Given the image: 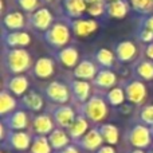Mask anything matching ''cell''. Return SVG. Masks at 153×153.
<instances>
[{
  "label": "cell",
  "mask_w": 153,
  "mask_h": 153,
  "mask_svg": "<svg viewBox=\"0 0 153 153\" xmlns=\"http://www.w3.org/2000/svg\"><path fill=\"white\" fill-rule=\"evenodd\" d=\"M129 153H146L144 149H132V151H129Z\"/></svg>",
  "instance_id": "7bdbcfd3"
},
{
  "label": "cell",
  "mask_w": 153,
  "mask_h": 153,
  "mask_svg": "<svg viewBox=\"0 0 153 153\" xmlns=\"http://www.w3.org/2000/svg\"><path fill=\"white\" fill-rule=\"evenodd\" d=\"M137 121L148 126H153V105H143L137 111Z\"/></svg>",
  "instance_id": "836d02e7"
},
{
  "label": "cell",
  "mask_w": 153,
  "mask_h": 153,
  "mask_svg": "<svg viewBox=\"0 0 153 153\" xmlns=\"http://www.w3.org/2000/svg\"><path fill=\"white\" fill-rule=\"evenodd\" d=\"M140 28L151 30V31L153 32V13L143 16V19L140 20Z\"/></svg>",
  "instance_id": "f35d334b"
},
{
  "label": "cell",
  "mask_w": 153,
  "mask_h": 153,
  "mask_svg": "<svg viewBox=\"0 0 153 153\" xmlns=\"http://www.w3.org/2000/svg\"><path fill=\"white\" fill-rule=\"evenodd\" d=\"M22 108L24 110H30L32 113H39L42 111V109L45 108V100H43V95L40 93L35 91V90H30L26 94L22 97Z\"/></svg>",
  "instance_id": "cb8c5ba5"
},
{
  "label": "cell",
  "mask_w": 153,
  "mask_h": 153,
  "mask_svg": "<svg viewBox=\"0 0 153 153\" xmlns=\"http://www.w3.org/2000/svg\"><path fill=\"white\" fill-rule=\"evenodd\" d=\"M133 76L143 82L153 81V61L148 58H141L132 67Z\"/></svg>",
  "instance_id": "d4e9b609"
},
{
  "label": "cell",
  "mask_w": 153,
  "mask_h": 153,
  "mask_svg": "<svg viewBox=\"0 0 153 153\" xmlns=\"http://www.w3.org/2000/svg\"><path fill=\"white\" fill-rule=\"evenodd\" d=\"M54 15L47 7H40L35 12L28 13V30H34L35 32L45 34L54 24Z\"/></svg>",
  "instance_id": "ba28073f"
},
{
  "label": "cell",
  "mask_w": 153,
  "mask_h": 153,
  "mask_svg": "<svg viewBox=\"0 0 153 153\" xmlns=\"http://www.w3.org/2000/svg\"><path fill=\"white\" fill-rule=\"evenodd\" d=\"M55 153H79V148L75 145V144H70L69 146H66L65 149H62V151H58Z\"/></svg>",
  "instance_id": "60d3db41"
},
{
  "label": "cell",
  "mask_w": 153,
  "mask_h": 153,
  "mask_svg": "<svg viewBox=\"0 0 153 153\" xmlns=\"http://www.w3.org/2000/svg\"><path fill=\"white\" fill-rule=\"evenodd\" d=\"M93 59L98 65L100 69H113L117 62L114 51H111L110 48H106V47L98 48L94 53V55H93Z\"/></svg>",
  "instance_id": "f1b7e54d"
},
{
  "label": "cell",
  "mask_w": 153,
  "mask_h": 153,
  "mask_svg": "<svg viewBox=\"0 0 153 153\" xmlns=\"http://www.w3.org/2000/svg\"><path fill=\"white\" fill-rule=\"evenodd\" d=\"M114 54H116L117 62L120 63H129L136 59L138 54V47L132 40H121L114 46Z\"/></svg>",
  "instance_id": "e0dca14e"
},
{
  "label": "cell",
  "mask_w": 153,
  "mask_h": 153,
  "mask_svg": "<svg viewBox=\"0 0 153 153\" xmlns=\"http://www.w3.org/2000/svg\"><path fill=\"white\" fill-rule=\"evenodd\" d=\"M94 153H116V149H114L113 145L105 144V145H102L100 149H97Z\"/></svg>",
  "instance_id": "ab89813d"
},
{
  "label": "cell",
  "mask_w": 153,
  "mask_h": 153,
  "mask_svg": "<svg viewBox=\"0 0 153 153\" xmlns=\"http://www.w3.org/2000/svg\"><path fill=\"white\" fill-rule=\"evenodd\" d=\"M106 5H108V1H106V0L94 3V4H90V5H87V13L94 19L101 18V16L106 15Z\"/></svg>",
  "instance_id": "8d00e7d4"
},
{
  "label": "cell",
  "mask_w": 153,
  "mask_h": 153,
  "mask_svg": "<svg viewBox=\"0 0 153 153\" xmlns=\"http://www.w3.org/2000/svg\"><path fill=\"white\" fill-rule=\"evenodd\" d=\"M3 47L7 48H24L31 43V34L27 30L22 31H5L1 32Z\"/></svg>",
  "instance_id": "7c38bea8"
},
{
  "label": "cell",
  "mask_w": 153,
  "mask_h": 153,
  "mask_svg": "<svg viewBox=\"0 0 153 153\" xmlns=\"http://www.w3.org/2000/svg\"><path fill=\"white\" fill-rule=\"evenodd\" d=\"M89 130H90V121L85 116H82V114L78 113L75 121L73 122L71 126L67 129V132H69L71 140L75 143V141H78L79 138L83 137Z\"/></svg>",
  "instance_id": "83f0119b"
},
{
  "label": "cell",
  "mask_w": 153,
  "mask_h": 153,
  "mask_svg": "<svg viewBox=\"0 0 153 153\" xmlns=\"http://www.w3.org/2000/svg\"><path fill=\"white\" fill-rule=\"evenodd\" d=\"M15 5L26 13H32L40 7H43L42 0H13Z\"/></svg>",
  "instance_id": "e575fe53"
},
{
  "label": "cell",
  "mask_w": 153,
  "mask_h": 153,
  "mask_svg": "<svg viewBox=\"0 0 153 153\" xmlns=\"http://www.w3.org/2000/svg\"><path fill=\"white\" fill-rule=\"evenodd\" d=\"M105 98L110 106H122L124 102L126 101V94H125L124 86H114L113 89L108 90L105 93Z\"/></svg>",
  "instance_id": "d6a6232c"
},
{
  "label": "cell",
  "mask_w": 153,
  "mask_h": 153,
  "mask_svg": "<svg viewBox=\"0 0 153 153\" xmlns=\"http://www.w3.org/2000/svg\"><path fill=\"white\" fill-rule=\"evenodd\" d=\"M53 146L47 136L32 134V143L30 146V153H53Z\"/></svg>",
  "instance_id": "1f68e13d"
},
{
  "label": "cell",
  "mask_w": 153,
  "mask_h": 153,
  "mask_svg": "<svg viewBox=\"0 0 153 153\" xmlns=\"http://www.w3.org/2000/svg\"><path fill=\"white\" fill-rule=\"evenodd\" d=\"M71 27L69 24L67 18H62L59 20H55L54 24L43 34L45 42L54 50H61V48L69 46L71 39Z\"/></svg>",
  "instance_id": "3957f363"
},
{
  "label": "cell",
  "mask_w": 153,
  "mask_h": 153,
  "mask_svg": "<svg viewBox=\"0 0 153 153\" xmlns=\"http://www.w3.org/2000/svg\"><path fill=\"white\" fill-rule=\"evenodd\" d=\"M67 83H69L70 91H71L73 101L78 103V106L85 103L86 101H89L90 97L93 95V83H90L89 81L73 78Z\"/></svg>",
  "instance_id": "8fae6325"
},
{
  "label": "cell",
  "mask_w": 153,
  "mask_h": 153,
  "mask_svg": "<svg viewBox=\"0 0 153 153\" xmlns=\"http://www.w3.org/2000/svg\"><path fill=\"white\" fill-rule=\"evenodd\" d=\"M69 24L71 27V31L75 36L78 38H86L94 34L98 30L100 24L94 18H76V19H67Z\"/></svg>",
  "instance_id": "4fadbf2b"
},
{
  "label": "cell",
  "mask_w": 153,
  "mask_h": 153,
  "mask_svg": "<svg viewBox=\"0 0 153 153\" xmlns=\"http://www.w3.org/2000/svg\"><path fill=\"white\" fill-rule=\"evenodd\" d=\"M145 58L153 61V43H149L145 47Z\"/></svg>",
  "instance_id": "b9f144b4"
},
{
  "label": "cell",
  "mask_w": 153,
  "mask_h": 153,
  "mask_svg": "<svg viewBox=\"0 0 153 153\" xmlns=\"http://www.w3.org/2000/svg\"><path fill=\"white\" fill-rule=\"evenodd\" d=\"M55 128L56 125L48 111L35 114L31 120V125H30L31 133L38 136H48Z\"/></svg>",
  "instance_id": "5bb4252c"
},
{
  "label": "cell",
  "mask_w": 153,
  "mask_h": 153,
  "mask_svg": "<svg viewBox=\"0 0 153 153\" xmlns=\"http://www.w3.org/2000/svg\"><path fill=\"white\" fill-rule=\"evenodd\" d=\"M1 124L7 128L8 130H26L30 128L31 121L24 109H16L15 111L10 113L8 116L3 117Z\"/></svg>",
  "instance_id": "9a60e30c"
},
{
  "label": "cell",
  "mask_w": 153,
  "mask_h": 153,
  "mask_svg": "<svg viewBox=\"0 0 153 153\" xmlns=\"http://www.w3.org/2000/svg\"><path fill=\"white\" fill-rule=\"evenodd\" d=\"M55 0H42L43 4H51V3H54Z\"/></svg>",
  "instance_id": "f6af8a7d"
},
{
  "label": "cell",
  "mask_w": 153,
  "mask_h": 153,
  "mask_svg": "<svg viewBox=\"0 0 153 153\" xmlns=\"http://www.w3.org/2000/svg\"><path fill=\"white\" fill-rule=\"evenodd\" d=\"M1 143L3 149L18 152L30 151V146L32 143V133L27 132V130H8L7 136Z\"/></svg>",
  "instance_id": "8992f818"
},
{
  "label": "cell",
  "mask_w": 153,
  "mask_h": 153,
  "mask_svg": "<svg viewBox=\"0 0 153 153\" xmlns=\"http://www.w3.org/2000/svg\"><path fill=\"white\" fill-rule=\"evenodd\" d=\"M48 113L53 117L56 128H62L66 130L71 126V124L75 121L76 116H78V110L69 103L67 105H53L51 103Z\"/></svg>",
  "instance_id": "52a82bcc"
},
{
  "label": "cell",
  "mask_w": 153,
  "mask_h": 153,
  "mask_svg": "<svg viewBox=\"0 0 153 153\" xmlns=\"http://www.w3.org/2000/svg\"><path fill=\"white\" fill-rule=\"evenodd\" d=\"M55 61L66 69H75L79 63V51L75 46H66L55 53Z\"/></svg>",
  "instance_id": "44dd1931"
},
{
  "label": "cell",
  "mask_w": 153,
  "mask_h": 153,
  "mask_svg": "<svg viewBox=\"0 0 153 153\" xmlns=\"http://www.w3.org/2000/svg\"><path fill=\"white\" fill-rule=\"evenodd\" d=\"M32 75L38 79H48L55 73V58L40 56L35 61L31 70Z\"/></svg>",
  "instance_id": "d6986e66"
},
{
  "label": "cell",
  "mask_w": 153,
  "mask_h": 153,
  "mask_svg": "<svg viewBox=\"0 0 153 153\" xmlns=\"http://www.w3.org/2000/svg\"><path fill=\"white\" fill-rule=\"evenodd\" d=\"M124 90L126 94V101L132 105L136 106H143L148 95V90L143 81L140 79H129V81L124 82Z\"/></svg>",
  "instance_id": "9c48e42d"
},
{
  "label": "cell",
  "mask_w": 153,
  "mask_h": 153,
  "mask_svg": "<svg viewBox=\"0 0 153 153\" xmlns=\"http://www.w3.org/2000/svg\"><path fill=\"white\" fill-rule=\"evenodd\" d=\"M79 114L85 116L90 122L95 125H101L109 116V103L105 98V94L98 90L90 97L89 101L76 106Z\"/></svg>",
  "instance_id": "7a4b0ae2"
},
{
  "label": "cell",
  "mask_w": 153,
  "mask_h": 153,
  "mask_svg": "<svg viewBox=\"0 0 153 153\" xmlns=\"http://www.w3.org/2000/svg\"><path fill=\"white\" fill-rule=\"evenodd\" d=\"M98 129L101 132V136L103 138V143L109 144V145H116L120 140V130L114 124H109V122H105V124L98 125Z\"/></svg>",
  "instance_id": "4dcf8cb0"
},
{
  "label": "cell",
  "mask_w": 153,
  "mask_h": 153,
  "mask_svg": "<svg viewBox=\"0 0 153 153\" xmlns=\"http://www.w3.org/2000/svg\"><path fill=\"white\" fill-rule=\"evenodd\" d=\"M98 70H100V67L94 62V59L83 58L79 61V63L75 66V69H73V76L76 79H83V81L93 82Z\"/></svg>",
  "instance_id": "ac0fdd59"
},
{
  "label": "cell",
  "mask_w": 153,
  "mask_h": 153,
  "mask_svg": "<svg viewBox=\"0 0 153 153\" xmlns=\"http://www.w3.org/2000/svg\"><path fill=\"white\" fill-rule=\"evenodd\" d=\"M151 129H152V136H153V126H152V128H151Z\"/></svg>",
  "instance_id": "7dc6e473"
},
{
  "label": "cell",
  "mask_w": 153,
  "mask_h": 153,
  "mask_svg": "<svg viewBox=\"0 0 153 153\" xmlns=\"http://www.w3.org/2000/svg\"><path fill=\"white\" fill-rule=\"evenodd\" d=\"M35 62L26 48L3 47V67L10 75H19L32 70Z\"/></svg>",
  "instance_id": "6da1fadb"
},
{
  "label": "cell",
  "mask_w": 153,
  "mask_h": 153,
  "mask_svg": "<svg viewBox=\"0 0 153 153\" xmlns=\"http://www.w3.org/2000/svg\"><path fill=\"white\" fill-rule=\"evenodd\" d=\"M1 153H10V152H5V151H3V152H1Z\"/></svg>",
  "instance_id": "bcb514c9"
},
{
  "label": "cell",
  "mask_w": 153,
  "mask_h": 153,
  "mask_svg": "<svg viewBox=\"0 0 153 153\" xmlns=\"http://www.w3.org/2000/svg\"><path fill=\"white\" fill-rule=\"evenodd\" d=\"M103 138L101 136V132L98 129V126L90 128V130L83 136L82 138H79L78 141H75V145L79 149L86 152H95L97 149H100L103 145Z\"/></svg>",
  "instance_id": "2e32d148"
},
{
  "label": "cell",
  "mask_w": 153,
  "mask_h": 153,
  "mask_svg": "<svg viewBox=\"0 0 153 153\" xmlns=\"http://www.w3.org/2000/svg\"><path fill=\"white\" fill-rule=\"evenodd\" d=\"M130 10L129 0H110L106 5V15L114 19H124Z\"/></svg>",
  "instance_id": "4316f807"
},
{
  "label": "cell",
  "mask_w": 153,
  "mask_h": 153,
  "mask_svg": "<svg viewBox=\"0 0 153 153\" xmlns=\"http://www.w3.org/2000/svg\"><path fill=\"white\" fill-rule=\"evenodd\" d=\"M30 87V81L24 74L10 75L4 81V89L8 90L15 97H23Z\"/></svg>",
  "instance_id": "ffe728a7"
},
{
  "label": "cell",
  "mask_w": 153,
  "mask_h": 153,
  "mask_svg": "<svg viewBox=\"0 0 153 153\" xmlns=\"http://www.w3.org/2000/svg\"><path fill=\"white\" fill-rule=\"evenodd\" d=\"M1 24L5 31L28 30V15L20 10H10L1 16Z\"/></svg>",
  "instance_id": "30bf717a"
},
{
  "label": "cell",
  "mask_w": 153,
  "mask_h": 153,
  "mask_svg": "<svg viewBox=\"0 0 153 153\" xmlns=\"http://www.w3.org/2000/svg\"><path fill=\"white\" fill-rule=\"evenodd\" d=\"M125 141L129 146H132V149H144L145 151V149L151 148L153 143L151 126L137 121L126 130Z\"/></svg>",
  "instance_id": "277c9868"
},
{
  "label": "cell",
  "mask_w": 153,
  "mask_h": 153,
  "mask_svg": "<svg viewBox=\"0 0 153 153\" xmlns=\"http://www.w3.org/2000/svg\"><path fill=\"white\" fill-rule=\"evenodd\" d=\"M117 82H118L117 74L111 69H100L91 83L100 91H103V90L108 91L114 86H117Z\"/></svg>",
  "instance_id": "7402d4cb"
},
{
  "label": "cell",
  "mask_w": 153,
  "mask_h": 153,
  "mask_svg": "<svg viewBox=\"0 0 153 153\" xmlns=\"http://www.w3.org/2000/svg\"><path fill=\"white\" fill-rule=\"evenodd\" d=\"M137 39L141 43H145V45L153 43V32L151 30H146V28H138Z\"/></svg>",
  "instance_id": "74e56055"
},
{
  "label": "cell",
  "mask_w": 153,
  "mask_h": 153,
  "mask_svg": "<svg viewBox=\"0 0 153 153\" xmlns=\"http://www.w3.org/2000/svg\"><path fill=\"white\" fill-rule=\"evenodd\" d=\"M47 137L55 152L62 151L71 144V137H70L69 132L66 129H62V128H55Z\"/></svg>",
  "instance_id": "484cf974"
},
{
  "label": "cell",
  "mask_w": 153,
  "mask_h": 153,
  "mask_svg": "<svg viewBox=\"0 0 153 153\" xmlns=\"http://www.w3.org/2000/svg\"><path fill=\"white\" fill-rule=\"evenodd\" d=\"M132 10L141 15H149L153 11V0H129Z\"/></svg>",
  "instance_id": "d590c367"
},
{
  "label": "cell",
  "mask_w": 153,
  "mask_h": 153,
  "mask_svg": "<svg viewBox=\"0 0 153 153\" xmlns=\"http://www.w3.org/2000/svg\"><path fill=\"white\" fill-rule=\"evenodd\" d=\"M16 108H18V101H16L15 95L11 94L8 90L3 89L0 93V116L1 118L15 111Z\"/></svg>",
  "instance_id": "f546056e"
},
{
  "label": "cell",
  "mask_w": 153,
  "mask_h": 153,
  "mask_svg": "<svg viewBox=\"0 0 153 153\" xmlns=\"http://www.w3.org/2000/svg\"><path fill=\"white\" fill-rule=\"evenodd\" d=\"M43 95L53 105H67L70 100H73L69 83L62 81H51L48 85H46Z\"/></svg>",
  "instance_id": "5b68a950"
},
{
  "label": "cell",
  "mask_w": 153,
  "mask_h": 153,
  "mask_svg": "<svg viewBox=\"0 0 153 153\" xmlns=\"http://www.w3.org/2000/svg\"><path fill=\"white\" fill-rule=\"evenodd\" d=\"M62 13L67 19L82 18L87 12V3L85 0H62Z\"/></svg>",
  "instance_id": "603a6c76"
},
{
  "label": "cell",
  "mask_w": 153,
  "mask_h": 153,
  "mask_svg": "<svg viewBox=\"0 0 153 153\" xmlns=\"http://www.w3.org/2000/svg\"><path fill=\"white\" fill-rule=\"evenodd\" d=\"M85 1L87 3V5L90 4H94V3H98V1H102V0H85Z\"/></svg>",
  "instance_id": "ee69618b"
}]
</instances>
